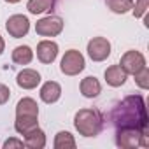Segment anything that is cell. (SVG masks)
<instances>
[{
  "mask_svg": "<svg viewBox=\"0 0 149 149\" xmlns=\"http://www.w3.org/2000/svg\"><path fill=\"white\" fill-rule=\"evenodd\" d=\"M112 119L116 126H137V128H147V114H146V104L140 95L126 97L121 104L116 105L112 112Z\"/></svg>",
  "mask_w": 149,
  "mask_h": 149,
  "instance_id": "cell-1",
  "label": "cell"
},
{
  "mask_svg": "<svg viewBox=\"0 0 149 149\" xmlns=\"http://www.w3.org/2000/svg\"><path fill=\"white\" fill-rule=\"evenodd\" d=\"M74 126L83 137H97L102 132L104 118L97 109H81L74 116Z\"/></svg>",
  "mask_w": 149,
  "mask_h": 149,
  "instance_id": "cell-2",
  "label": "cell"
},
{
  "mask_svg": "<svg viewBox=\"0 0 149 149\" xmlns=\"http://www.w3.org/2000/svg\"><path fill=\"white\" fill-rule=\"evenodd\" d=\"M116 146L123 149H133V147H147V128H137V126H119L116 133Z\"/></svg>",
  "mask_w": 149,
  "mask_h": 149,
  "instance_id": "cell-3",
  "label": "cell"
},
{
  "mask_svg": "<svg viewBox=\"0 0 149 149\" xmlns=\"http://www.w3.org/2000/svg\"><path fill=\"white\" fill-rule=\"evenodd\" d=\"M86 67V60L83 56V53H79L77 49H68L61 61H60V70L65 76H79Z\"/></svg>",
  "mask_w": 149,
  "mask_h": 149,
  "instance_id": "cell-4",
  "label": "cell"
},
{
  "mask_svg": "<svg viewBox=\"0 0 149 149\" xmlns=\"http://www.w3.org/2000/svg\"><path fill=\"white\" fill-rule=\"evenodd\" d=\"M63 32V19L60 16L49 14L35 23V33L40 37H56Z\"/></svg>",
  "mask_w": 149,
  "mask_h": 149,
  "instance_id": "cell-5",
  "label": "cell"
},
{
  "mask_svg": "<svg viewBox=\"0 0 149 149\" xmlns=\"http://www.w3.org/2000/svg\"><path fill=\"white\" fill-rule=\"evenodd\" d=\"M86 51L93 61H105L111 56V42L105 37H93L88 42Z\"/></svg>",
  "mask_w": 149,
  "mask_h": 149,
  "instance_id": "cell-6",
  "label": "cell"
},
{
  "mask_svg": "<svg viewBox=\"0 0 149 149\" xmlns=\"http://www.w3.org/2000/svg\"><path fill=\"white\" fill-rule=\"evenodd\" d=\"M119 67H121L126 74L133 76L135 72H139L140 68L146 67V58H144V54H142L140 51L130 49V51H126V53L121 56V60H119Z\"/></svg>",
  "mask_w": 149,
  "mask_h": 149,
  "instance_id": "cell-7",
  "label": "cell"
},
{
  "mask_svg": "<svg viewBox=\"0 0 149 149\" xmlns=\"http://www.w3.org/2000/svg\"><path fill=\"white\" fill-rule=\"evenodd\" d=\"M6 30H7V33H9L11 37L21 39V37H25V35L28 33V30H30V21H28V18L23 16V14H13V16H9V19L6 21Z\"/></svg>",
  "mask_w": 149,
  "mask_h": 149,
  "instance_id": "cell-8",
  "label": "cell"
},
{
  "mask_svg": "<svg viewBox=\"0 0 149 149\" xmlns=\"http://www.w3.org/2000/svg\"><path fill=\"white\" fill-rule=\"evenodd\" d=\"M58 51H60V47H58V44L54 40H47L46 39V40H40L37 44V58L44 65L53 63L56 60V56H58Z\"/></svg>",
  "mask_w": 149,
  "mask_h": 149,
  "instance_id": "cell-9",
  "label": "cell"
},
{
  "mask_svg": "<svg viewBox=\"0 0 149 149\" xmlns=\"http://www.w3.org/2000/svg\"><path fill=\"white\" fill-rule=\"evenodd\" d=\"M40 81H42L40 74L33 68H23L16 76V84L23 90H33L40 84Z\"/></svg>",
  "mask_w": 149,
  "mask_h": 149,
  "instance_id": "cell-10",
  "label": "cell"
},
{
  "mask_svg": "<svg viewBox=\"0 0 149 149\" xmlns=\"http://www.w3.org/2000/svg\"><path fill=\"white\" fill-rule=\"evenodd\" d=\"M104 77H105V83L109 84V86H112V88H119V86H123L125 83H126V79H128V74L119 67V63L118 65H111V67H107V70L104 72Z\"/></svg>",
  "mask_w": 149,
  "mask_h": 149,
  "instance_id": "cell-11",
  "label": "cell"
},
{
  "mask_svg": "<svg viewBox=\"0 0 149 149\" xmlns=\"http://www.w3.org/2000/svg\"><path fill=\"white\" fill-rule=\"evenodd\" d=\"M39 95H40V100H42L44 104H54V102H58L60 97H61V86H60L56 81H47V83L42 84Z\"/></svg>",
  "mask_w": 149,
  "mask_h": 149,
  "instance_id": "cell-12",
  "label": "cell"
},
{
  "mask_svg": "<svg viewBox=\"0 0 149 149\" xmlns=\"http://www.w3.org/2000/svg\"><path fill=\"white\" fill-rule=\"evenodd\" d=\"M79 90H81V95H83L84 98H95V97L100 95L102 84H100V81H98L95 76H88V77H84V79L81 81Z\"/></svg>",
  "mask_w": 149,
  "mask_h": 149,
  "instance_id": "cell-13",
  "label": "cell"
},
{
  "mask_svg": "<svg viewBox=\"0 0 149 149\" xmlns=\"http://www.w3.org/2000/svg\"><path fill=\"white\" fill-rule=\"evenodd\" d=\"M39 126V116H16L14 121V128L19 135H26L28 132L35 130Z\"/></svg>",
  "mask_w": 149,
  "mask_h": 149,
  "instance_id": "cell-14",
  "label": "cell"
},
{
  "mask_svg": "<svg viewBox=\"0 0 149 149\" xmlns=\"http://www.w3.org/2000/svg\"><path fill=\"white\" fill-rule=\"evenodd\" d=\"M23 142H25V147H28V149H42V147H46V133L37 126L35 130H32L25 135Z\"/></svg>",
  "mask_w": 149,
  "mask_h": 149,
  "instance_id": "cell-15",
  "label": "cell"
},
{
  "mask_svg": "<svg viewBox=\"0 0 149 149\" xmlns=\"http://www.w3.org/2000/svg\"><path fill=\"white\" fill-rule=\"evenodd\" d=\"M16 116H39V105L33 98L25 97L16 105Z\"/></svg>",
  "mask_w": 149,
  "mask_h": 149,
  "instance_id": "cell-16",
  "label": "cell"
},
{
  "mask_svg": "<svg viewBox=\"0 0 149 149\" xmlns=\"http://www.w3.org/2000/svg\"><path fill=\"white\" fill-rule=\"evenodd\" d=\"M33 60V51L30 46H18L13 51V61L16 65H28Z\"/></svg>",
  "mask_w": 149,
  "mask_h": 149,
  "instance_id": "cell-17",
  "label": "cell"
},
{
  "mask_svg": "<svg viewBox=\"0 0 149 149\" xmlns=\"http://www.w3.org/2000/svg\"><path fill=\"white\" fill-rule=\"evenodd\" d=\"M54 7V0H28L26 9L30 14H44Z\"/></svg>",
  "mask_w": 149,
  "mask_h": 149,
  "instance_id": "cell-18",
  "label": "cell"
},
{
  "mask_svg": "<svg viewBox=\"0 0 149 149\" xmlns=\"http://www.w3.org/2000/svg\"><path fill=\"white\" fill-rule=\"evenodd\" d=\"M54 147L56 149H74L76 147V139L70 132H58L54 137Z\"/></svg>",
  "mask_w": 149,
  "mask_h": 149,
  "instance_id": "cell-19",
  "label": "cell"
},
{
  "mask_svg": "<svg viewBox=\"0 0 149 149\" xmlns=\"http://www.w3.org/2000/svg\"><path fill=\"white\" fill-rule=\"evenodd\" d=\"M105 4L114 14H126L133 7V0H105Z\"/></svg>",
  "mask_w": 149,
  "mask_h": 149,
  "instance_id": "cell-20",
  "label": "cell"
},
{
  "mask_svg": "<svg viewBox=\"0 0 149 149\" xmlns=\"http://www.w3.org/2000/svg\"><path fill=\"white\" fill-rule=\"evenodd\" d=\"M133 77H135V84L140 90H149V68H147V65L144 68H140L139 72H135Z\"/></svg>",
  "mask_w": 149,
  "mask_h": 149,
  "instance_id": "cell-21",
  "label": "cell"
},
{
  "mask_svg": "<svg viewBox=\"0 0 149 149\" xmlns=\"http://www.w3.org/2000/svg\"><path fill=\"white\" fill-rule=\"evenodd\" d=\"M132 13H133L135 18H142L147 13V0H137L132 7Z\"/></svg>",
  "mask_w": 149,
  "mask_h": 149,
  "instance_id": "cell-22",
  "label": "cell"
},
{
  "mask_svg": "<svg viewBox=\"0 0 149 149\" xmlns=\"http://www.w3.org/2000/svg\"><path fill=\"white\" fill-rule=\"evenodd\" d=\"M9 98H11V90H9V86H6V84L0 83V105L7 104Z\"/></svg>",
  "mask_w": 149,
  "mask_h": 149,
  "instance_id": "cell-23",
  "label": "cell"
},
{
  "mask_svg": "<svg viewBox=\"0 0 149 149\" xmlns=\"http://www.w3.org/2000/svg\"><path fill=\"white\" fill-rule=\"evenodd\" d=\"M25 146V142L23 140H19V139H7L6 142H4V149H13V147H23Z\"/></svg>",
  "mask_w": 149,
  "mask_h": 149,
  "instance_id": "cell-24",
  "label": "cell"
},
{
  "mask_svg": "<svg viewBox=\"0 0 149 149\" xmlns=\"http://www.w3.org/2000/svg\"><path fill=\"white\" fill-rule=\"evenodd\" d=\"M4 49H6V40L2 39V35H0V54L4 53Z\"/></svg>",
  "mask_w": 149,
  "mask_h": 149,
  "instance_id": "cell-25",
  "label": "cell"
},
{
  "mask_svg": "<svg viewBox=\"0 0 149 149\" xmlns=\"http://www.w3.org/2000/svg\"><path fill=\"white\" fill-rule=\"evenodd\" d=\"M7 4H18V2H21V0H6Z\"/></svg>",
  "mask_w": 149,
  "mask_h": 149,
  "instance_id": "cell-26",
  "label": "cell"
}]
</instances>
